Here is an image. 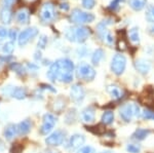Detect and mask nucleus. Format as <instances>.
Instances as JSON below:
<instances>
[{
    "label": "nucleus",
    "mask_w": 154,
    "mask_h": 153,
    "mask_svg": "<svg viewBox=\"0 0 154 153\" xmlns=\"http://www.w3.org/2000/svg\"><path fill=\"white\" fill-rule=\"evenodd\" d=\"M74 65L73 62L69 59H59L53 63L48 71V78L51 81H61L64 83H69L73 80Z\"/></svg>",
    "instance_id": "1"
},
{
    "label": "nucleus",
    "mask_w": 154,
    "mask_h": 153,
    "mask_svg": "<svg viewBox=\"0 0 154 153\" xmlns=\"http://www.w3.org/2000/svg\"><path fill=\"white\" fill-rule=\"evenodd\" d=\"M91 29L85 26L70 27L65 31V37L71 42L83 43L91 36Z\"/></svg>",
    "instance_id": "2"
},
{
    "label": "nucleus",
    "mask_w": 154,
    "mask_h": 153,
    "mask_svg": "<svg viewBox=\"0 0 154 153\" xmlns=\"http://www.w3.org/2000/svg\"><path fill=\"white\" fill-rule=\"evenodd\" d=\"M140 113V107L135 102L126 103V104L121 106V108L119 109V115L125 122H131L133 118L138 117Z\"/></svg>",
    "instance_id": "3"
},
{
    "label": "nucleus",
    "mask_w": 154,
    "mask_h": 153,
    "mask_svg": "<svg viewBox=\"0 0 154 153\" xmlns=\"http://www.w3.org/2000/svg\"><path fill=\"white\" fill-rule=\"evenodd\" d=\"M76 75L79 79H82L84 81H91L96 77V71L91 65L82 62L77 66Z\"/></svg>",
    "instance_id": "4"
},
{
    "label": "nucleus",
    "mask_w": 154,
    "mask_h": 153,
    "mask_svg": "<svg viewBox=\"0 0 154 153\" xmlns=\"http://www.w3.org/2000/svg\"><path fill=\"white\" fill-rule=\"evenodd\" d=\"M70 20L72 23L82 25L86 23H91L95 21V16L89 12L80 11L79 8H74L70 14Z\"/></svg>",
    "instance_id": "5"
},
{
    "label": "nucleus",
    "mask_w": 154,
    "mask_h": 153,
    "mask_svg": "<svg viewBox=\"0 0 154 153\" xmlns=\"http://www.w3.org/2000/svg\"><path fill=\"white\" fill-rule=\"evenodd\" d=\"M126 67V58L121 54H117L112 58L111 61V71L115 74V75H121L125 70Z\"/></svg>",
    "instance_id": "6"
},
{
    "label": "nucleus",
    "mask_w": 154,
    "mask_h": 153,
    "mask_svg": "<svg viewBox=\"0 0 154 153\" xmlns=\"http://www.w3.org/2000/svg\"><path fill=\"white\" fill-rule=\"evenodd\" d=\"M56 18V8L51 2H46L41 7L40 20L43 24H49Z\"/></svg>",
    "instance_id": "7"
},
{
    "label": "nucleus",
    "mask_w": 154,
    "mask_h": 153,
    "mask_svg": "<svg viewBox=\"0 0 154 153\" xmlns=\"http://www.w3.org/2000/svg\"><path fill=\"white\" fill-rule=\"evenodd\" d=\"M2 93L4 96H8V97L17 99V100H24L27 97L26 88L20 87V86L7 85L2 88Z\"/></svg>",
    "instance_id": "8"
},
{
    "label": "nucleus",
    "mask_w": 154,
    "mask_h": 153,
    "mask_svg": "<svg viewBox=\"0 0 154 153\" xmlns=\"http://www.w3.org/2000/svg\"><path fill=\"white\" fill-rule=\"evenodd\" d=\"M38 35V30L36 27H29L25 29L19 34L18 36V43L20 46H25L27 43H29L33 38Z\"/></svg>",
    "instance_id": "9"
},
{
    "label": "nucleus",
    "mask_w": 154,
    "mask_h": 153,
    "mask_svg": "<svg viewBox=\"0 0 154 153\" xmlns=\"http://www.w3.org/2000/svg\"><path fill=\"white\" fill-rule=\"evenodd\" d=\"M57 123V118L51 113H45L42 118V124L40 127V134L43 136H48L53 130L54 124Z\"/></svg>",
    "instance_id": "10"
},
{
    "label": "nucleus",
    "mask_w": 154,
    "mask_h": 153,
    "mask_svg": "<svg viewBox=\"0 0 154 153\" xmlns=\"http://www.w3.org/2000/svg\"><path fill=\"white\" fill-rule=\"evenodd\" d=\"M65 139H66V133L62 130H58L56 132L51 133L49 136H48V138L45 139V143L46 145H48L51 147H57L63 144Z\"/></svg>",
    "instance_id": "11"
},
{
    "label": "nucleus",
    "mask_w": 154,
    "mask_h": 153,
    "mask_svg": "<svg viewBox=\"0 0 154 153\" xmlns=\"http://www.w3.org/2000/svg\"><path fill=\"white\" fill-rule=\"evenodd\" d=\"M70 96L71 99L75 104H80L82 103V101L85 98V92H84V88L82 85L78 84H73L71 86V90H70Z\"/></svg>",
    "instance_id": "12"
},
{
    "label": "nucleus",
    "mask_w": 154,
    "mask_h": 153,
    "mask_svg": "<svg viewBox=\"0 0 154 153\" xmlns=\"http://www.w3.org/2000/svg\"><path fill=\"white\" fill-rule=\"evenodd\" d=\"M84 142H85L84 136L80 134H75L70 137L66 147H67V149L70 150V151H75V150H78L82 147Z\"/></svg>",
    "instance_id": "13"
},
{
    "label": "nucleus",
    "mask_w": 154,
    "mask_h": 153,
    "mask_svg": "<svg viewBox=\"0 0 154 153\" xmlns=\"http://www.w3.org/2000/svg\"><path fill=\"white\" fill-rule=\"evenodd\" d=\"M151 87L152 86H147L139 97V101L141 104L148 106V107L154 105V90Z\"/></svg>",
    "instance_id": "14"
},
{
    "label": "nucleus",
    "mask_w": 154,
    "mask_h": 153,
    "mask_svg": "<svg viewBox=\"0 0 154 153\" xmlns=\"http://www.w3.org/2000/svg\"><path fill=\"white\" fill-rule=\"evenodd\" d=\"M135 68L140 74L145 75L151 70V63L146 59H139L135 62Z\"/></svg>",
    "instance_id": "15"
},
{
    "label": "nucleus",
    "mask_w": 154,
    "mask_h": 153,
    "mask_svg": "<svg viewBox=\"0 0 154 153\" xmlns=\"http://www.w3.org/2000/svg\"><path fill=\"white\" fill-rule=\"evenodd\" d=\"M81 118L85 123H93L96 119L95 109L93 107H86L81 112Z\"/></svg>",
    "instance_id": "16"
},
{
    "label": "nucleus",
    "mask_w": 154,
    "mask_h": 153,
    "mask_svg": "<svg viewBox=\"0 0 154 153\" xmlns=\"http://www.w3.org/2000/svg\"><path fill=\"white\" fill-rule=\"evenodd\" d=\"M17 21L21 25H27L29 24L30 21V12L28 9L26 8H21L17 12Z\"/></svg>",
    "instance_id": "17"
},
{
    "label": "nucleus",
    "mask_w": 154,
    "mask_h": 153,
    "mask_svg": "<svg viewBox=\"0 0 154 153\" xmlns=\"http://www.w3.org/2000/svg\"><path fill=\"white\" fill-rule=\"evenodd\" d=\"M17 129H18L19 135H27L32 129V122L29 119H25L21 121L19 124H17Z\"/></svg>",
    "instance_id": "18"
},
{
    "label": "nucleus",
    "mask_w": 154,
    "mask_h": 153,
    "mask_svg": "<svg viewBox=\"0 0 154 153\" xmlns=\"http://www.w3.org/2000/svg\"><path fill=\"white\" fill-rule=\"evenodd\" d=\"M151 134V130L148 129H137L131 135V139L136 141H143L149 135Z\"/></svg>",
    "instance_id": "19"
},
{
    "label": "nucleus",
    "mask_w": 154,
    "mask_h": 153,
    "mask_svg": "<svg viewBox=\"0 0 154 153\" xmlns=\"http://www.w3.org/2000/svg\"><path fill=\"white\" fill-rule=\"evenodd\" d=\"M12 20V12L11 8H7V7H3L0 11V21L2 24L4 25H9L11 23Z\"/></svg>",
    "instance_id": "20"
},
{
    "label": "nucleus",
    "mask_w": 154,
    "mask_h": 153,
    "mask_svg": "<svg viewBox=\"0 0 154 153\" xmlns=\"http://www.w3.org/2000/svg\"><path fill=\"white\" fill-rule=\"evenodd\" d=\"M17 135H18V129H17L16 124L9 123L8 125H6L4 129V137L7 140H12Z\"/></svg>",
    "instance_id": "21"
},
{
    "label": "nucleus",
    "mask_w": 154,
    "mask_h": 153,
    "mask_svg": "<svg viewBox=\"0 0 154 153\" xmlns=\"http://www.w3.org/2000/svg\"><path fill=\"white\" fill-rule=\"evenodd\" d=\"M104 56H105V53L102 48H97L95 51H94L93 56H91V63L93 65H99L100 62L103 60Z\"/></svg>",
    "instance_id": "22"
},
{
    "label": "nucleus",
    "mask_w": 154,
    "mask_h": 153,
    "mask_svg": "<svg viewBox=\"0 0 154 153\" xmlns=\"http://www.w3.org/2000/svg\"><path fill=\"white\" fill-rule=\"evenodd\" d=\"M101 121H102L103 124H105V125L111 124V123L114 121V113H113V111H111V110L105 111V112L103 113V115H102Z\"/></svg>",
    "instance_id": "23"
},
{
    "label": "nucleus",
    "mask_w": 154,
    "mask_h": 153,
    "mask_svg": "<svg viewBox=\"0 0 154 153\" xmlns=\"http://www.w3.org/2000/svg\"><path fill=\"white\" fill-rule=\"evenodd\" d=\"M86 130L88 132L93 133L94 135H98V136H102L105 134L106 129H105V124H98V125H94V127H86Z\"/></svg>",
    "instance_id": "24"
},
{
    "label": "nucleus",
    "mask_w": 154,
    "mask_h": 153,
    "mask_svg": "<svg viewBox=\"0 0 154 153\" xmlns=\"http://www.w3.org/2000/svg\"><path fill=\"white\" fill-rule=\"evenodd\" d=\"M147 4V0H130V6L134 11H142Z\"/></svg>",
    "instance_id": "25"
},
{
    "label": "nucleus",
    "mask_w": 154,
    "mask_h": 153,
    "mask_svg": "<svg viewBox=\"0 0 154 153\" xmlns=\"http://www.w3.org/2000/svg\"><path fill=\"white\" fill-rule=\"evenodd\" d=\"M107 92L111 95V97L113 99H115V100H119L121 97H122V93H121L120 90L117 87L116 85H109L108 87H107Z\"/></svg>",
    "instance_id": "26"
},
{
    "label": "nucleus",
    "mask_w": 154,
    "mask_h": 153,
    "mask_svg": "<svg viewBox=\"0 0 154 153\" xmlns=\"http://www.w3.org/2000/svg\"><path fill=\"white\" fill-rule=\"evenodd\" d=\"M128 37H130L131 42H134V43L140 42V33H139V28H137V27L131 28L130 30V32H128Z\"/></svg>",
    "instance_id": "27"
},
{
    "label": "nucleus",
    "mask_w": 154,
    "mask_h": 153,
    "mask_svg": "<svg viewBox=\"0 0 154 153\" xmlns=\"http://www.w3.org/2000/svg\"><path fill=\"white\" fill-rule=\"evenodd\" d=\"M76 116H77L76 110L75 109H70L68 112H67V114L65 116V122L68 123V124H72V123L75 122Z\"/></svg>",
    "instance_id": "28"
},
{
    "label": "nucleus",
    "mask_w": 154,
    "mask_h": 153,
    "mask_svg": "<svg viewBox=\"0 0 154 153\" xmlns=\"http://www.w3.org/2000/svg\"><path fill=\"white\" fill-rule=\"evenodd\" d=\"M117 48L119 50L121 51H125L128 49V42H126V39H125V35L122 36H118L117 38Z\"/></svg>",
    "instance_id": "29"
},
{
    "label": "nucleus",
    "mask_w": 154,
    "mask_h": 153,
    "mask_svg": "<svg viewBox=\"0 0 154 153\" xmlns=\"http://www.w3.org/2000/svg\"><path fill=\"white\" fill-rule=\"evenodd\" d=\"M14 41H8V42L4 43L3 46H2V51H3L5 55H11L14 53Z\"/></svg>",
    "instance_id": "30"
},
{
    "label": "nucleus",
    "mask_w": 154,
    "mask_h": 153,
    "mask_svg": "<svg viewBox=\"0 0 154 153\" xmlns=\"http://www.w3.org/2000/svg\"><path fill=\"white\" fill-rule=\"evenodd\" d=\"M146 19L150 23H154V5H149L146 9Z\"/></svg>",
    "instance_id": "31"
},
{
    "label": "nucleus",
    "mask_w": 154,
    "mask_h": 153,
    "mask_svg": "<svg viewBox=\"0 0 154 153\" xmlns=\"http://www.w3.org/2000/svg\"><path fill=\"white\" fill-rule=\"evenodd\" d=\"M11 70H14L17 74H19V75H24V74H25V69H24L23 66L21 65V64L12 63L11 66Z\"/></svg>",
    "instance_id": "32"
},
{
    "label": "nucleus",
    "mask_w": 154,
    "mask_h": 153,
    "mask_svg": "<svg viewBox=\"0 0 154 153\" xmlns=\"http://www.w3.org/2000/svg\"><path fill=\"white\" fill-rule=\"evenodd\" d=\"M48 37L45 35H41L39 37L38 39V42H37V46H38V48L40 49H44L46 47V45H48Z\"/></svg>",
    "instance_id": "33"
},
{
    "label": "nucleus",
    "mask_w": 154,
    "mask_h": 153,
    "mask_svg": "<svg viewBox=\"0 0 154 153\" xmlns=\"http://www.w3.org/2000/svg\"><path fill=\"white\" fill-rule=\"evenodd\" d=\"M142 117L146 120H154V111L150 109H145L142 112Z\"/></svg>",
    "instance_id": "34"
},
{
    "label": "nucleus",
    "mask_w": 154,
    "mask_h": 153,
    "mask_svg": "<svg viewBox=\"0 0 154 153\" xmlns=\"http://www.w3.org/2000/svg\"><path fill=\"white\" fill-rule=\"evenodd\" d=\"M126 151L128 153H140L141 147L136 144H128L126 146Z\"/></svg>",
    "instance_id": "35"
},
{
    "label": "nucleus",
    "mask_w": 154,
    "mask_h": 153,
    "mask_svg": "<svg viewBox=\"0 0 154 153\" xmlns=\"http://www.w3.org/2000/svg\"><path fill=\"white\" fill-rule=\"evenodd\" d=\"M82 1V5L84 8L91 9L96 5V0H81Z\"/></svg>",
    "instance_id": "36"
},
{
    "label": "nucleus",
    "mask_w": 154,
    "mask_h": 153,
    "mask_svg": "<svg viewBox=\"0 0 154 153\" xmlns=\"http://www.w3.org/2000/svg\"><path fill=\"white\" fill-rule=\"evenodd\" d=\"M7 36H8V30L6 28H4V27L0 26V43L5 40Z\"/></svg>",
    "instance_id": "37"
},
{
    "label": "nucleus",
    "mask_w": 154,
    "mask_h": 153,
    "mask_svg": "<svg viewBox=\"0 0 154 153\" xmlns=\"http://www.w3.org/2000/svg\"><path fill=\"white\" fill-rule=\"evenodd\" d=\"M77 153H96V151L91 146H83L77 150Z\"/></svg>",
    "instance_id": "38"
},
{
    "label": "nucleus",
    "mask_w": 154,
    "mask_h": 153,
    "mask_svg": "<svg viewBox=\"0 0 154 153\" xmlns=\"http://www.w3.org/2000/svg\"><path fill=\"white\" fill-rule=\"evenodd\" d=\"M88 50L86 47H84V46H81V47H79L77 49V56L79 57V58H83V57H85L88 55Z\"/></svg>",
    "instance_id": "39"
},
{
    "label": "nucleus",
    "mask_w": 154,
    "mask_h": 153,
    "mask_svg": "<svg viewBox=\"0 0 154 153\" xmlns=\"http://www.w3.org/2000/svg\"><path fill=\"white\" fill-rule=\"evenodd\" d=\"M123 1H125V0H113V1L110 3V5H109V8H110L111 11H116V9L119 7L120 2H123Z\"/></svg>",
    "instance_id": "40"
},
{
    "label": "nucleus",
    "mask_w": 154,
    "mask_h": 153,
    "mask_svg": "<svg viewBox=\"0 0 154 153\" xmlns=\"http://www.w3.org/2000/svg\"><path fill=\"white\" fill-rule=\"evenodd\" d=\"M8 37L11 38V41L18 39V32H17L16 29H11V30L8 31Z\"/></svg>",
    "instance_id": "41"
},
{
    "label": "nucleus",
    "mask_w": 154,
    "mask_h": 153,
    "mask_svg": "<svg viewBox=\"0 0 154 153\" xmlns=\"http://www.w3.org/2000/svg\"><path fill=\"white\" fill-rule=\"evenodd\" d=\"M16 2V0H1V3L3 7H7V8H11V6Z\"/></svg>",
    "instance_id": "42"
},
{
    "label": "nucleus",
    "mask_w": 154,
    "mask_h": 153,
    "mask_svg": "<svg viewBox=\"0 0 154 153\" xmlns=\"http://www.w3.org/2000/svg\"><path fill=\"white\" fill-rule=\"evenodd\" d=\"M60 8H61L62 11H67L69 8H70V6H69L68 3H66V2H63V3L60 4Z\"/></svg>",
    "instance_id": "43"
},
{
    "label": "nucleus",
    "mask_w": 154,
    "mask_h": 153,
    "mask_svg": "<svg viewBox=\"0 0 154 153\" xmlns=\"http://www.w3.org/2000/svg\"><path fill=\"white\" fill-rule=\"evenodd\" d=\"M42 86H44V88H46V90H51V92L56 93V90H54V88H53V86H51V85H46V84H42Z\"/></svg>",
    "instance_id": "44"
},
{
    "label": "nucleus",
    "mask_w": 154,
    "mask_h": 153,
    "mask_svg": "<svg viewBox=\"0 0 154 153\" xmlns=\"http://www.w3.org/2000/svg\"><path fill=\"white\" fill-rule=\"evenodd\" d=\"M4 149H5V144H4V142L0 139V152H2Z\"/></svg>",
    "instance_id": "45"
},
{
    "label": "nucleus",
    "mask_w": 154,
    "mask_h": 153,
    "mask_svg": "<svg viewBox=\"0 0 154 153\" xmlns=\"http://www.w3.org/2000/svg\"><path fill=\"white\" fill-rule=\"evenodd\" d=\"M48 153H59L58 151H54V150H48Z\"/></svg>",
    "instance_id": "46"
},
{
    "label": "nucleus",
    "mask_w": 154,
    "mask_h": 153,
    "mask_svg": "<svg viewBox=\"0 0 154 153\" xmlns=\"http://www.w3.org/2000/svg\"><path fill=\"white\" fill-rule=\"evenodd\" d=\"M100 153H111L110 151H103V152H100Z\"/></svg>",
    "instance_id": "47"
}]
</instances>
